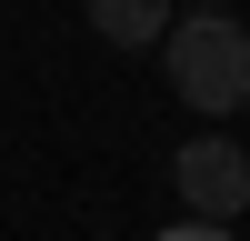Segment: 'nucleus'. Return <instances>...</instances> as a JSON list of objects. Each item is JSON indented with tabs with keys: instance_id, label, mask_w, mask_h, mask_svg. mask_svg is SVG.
<instances>
[{
	"instance_id": "1",
	"label": "nucleus",
	"mask_w": 250,
	"mask_h": 241,
	"mask_svg": "<svg viewBox=\"0 0 250 241\" xmlns=\"http://www.w3.org/2000/svg\"><path fill=\"white\" fill-rule=\"evenodd\" d=\"M160 71H170V91L200 120H230L250 100V30H240V10H180L170 40H160Z\"/></svg>"
},
{
	"instance_id": "2",
	"label": "nucleus",
	"mask_w": 250,
	"mask_h": 241,
	"mask_svg": "<svg viewBox=\"0 0 250 241\" xmlns=\"http://www.w3.org/2000/svg\"><path fill=\"white\" fill-rule=\"evenodd\" d=\"M170 191H180V211L190 221H230L250 211V151L240 141H220V131H200V141H180L170 151Z\"/></svg>"
},
{
	"instance_id": "3",
	"label": "nucleus",
	"mask_w": 250,
	"mask_h": 241,
	"mask_svg": "<svg viewBox=\"0 0 250 241\" xmlns=\"http://www.w3.org/2000/svg\"><path fill=\"white\" fill-rule=\"evenodd\" d=\"M170 20H180V0H90V30L110 50H160Z\"/></svg>"
},
{
	"instance_id": "4",
	"label": "nucleus",
	"mask_w": 250,
	"mask_h": 241,
	"mask_svg": "<svg viewBox=\"0 0 250 241\" xmlns=\"http://www.w3.org/2000/svg\"><path fill=\"white\" fill-rule=\"evenodd\" d=\"M160 241H230V231H220V221H170Z\"/></svg>"
},
{
	"instance_id": "5",
	"label": "nucleus",
	"mask_w": 250,
	"mask_h": 241,
	"mask_svg": "<svg viewBox=\"0 0 250 241\" xmlns=\"http://www.w3.org/2000/svg\"><path fill=\"white\" fill-rule=\"evenodd\" d=\"M190 10H230V0H190Z\"/></svg>"
}]
</instances>
